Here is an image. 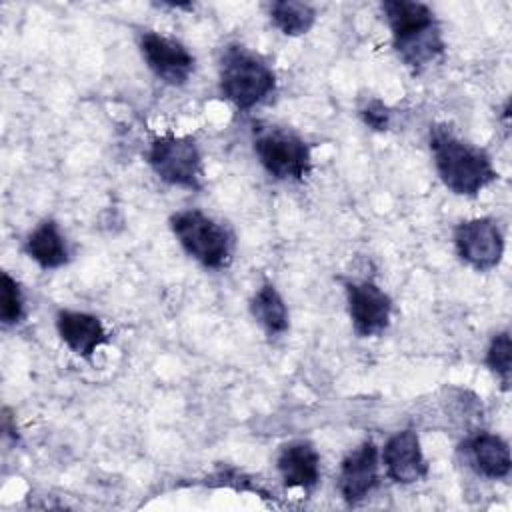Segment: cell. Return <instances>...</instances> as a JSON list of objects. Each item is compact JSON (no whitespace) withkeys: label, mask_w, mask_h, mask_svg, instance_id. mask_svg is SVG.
Listing matches in <instances>:
<instances>
[{"label":"cell","mask_w":512,"mask_h":512,"mask_svg":"<svg viewBox=\"0 0 512 512\" xmlns=\"http://www.w3.org/2000/svg\"><path fill=\"white\" fill-rule=\"evenodd\" d=\"M378 484V448L374 442H364L352 450L340 464L338 490L348 504L364 500Z\"/></svg>","instance_id":"cell-11"},{"label":"cell","mask_w":512,"mask_h":512,"mask_svg":"<svg viewBox=\"0 0 512 512\" xmlns=\"http://www.w3.org/2000/svg\"><path fill=\"white\" fill-rule=\"evenodd\" d=\"M56 330L62 342L80 358L90 360L94 352L108 340L102 320L88 312L60 310L56 314Z\"/></svg>","instance_id":"cell-12"},{"label":"cell","mask_w":512,"mask_h":512,"mask_svg":"<svg viewBox=\"0 0 512 512\" xmlns=\"http://www.w3.org/2000/svg\"><path fill=\"white\" fill-rule=\"evenodd\" d=\"M218 84L228 102L238 110H250L274 92L276 74L262 56L232 44L222 52Z\"/></svg>","instance_id":"cell-3"},{"label":"cell","mask_w":512,"mask_h":512,"mask_svg":"<svg viewBox=\"0 0 512 512\" xmlns=\"http://www.w3.org/2000/svg\"><path fill=\"white\" fill-rule=\"evenodd\" d=\"M24 252L44 270L60 268L68 262L66 240L54 220L40 222L26 238Z\"/></svg>","instance_id":"cell-14"},{"label":"cell","mask_w":512,"mask_h":512,"mask_svg":"<svg viewBox=\"0 0 512 512\" xmlns=\"http://www.w3.org/2000/svg\"><path fill=\"white\" fill-rule=\"evenodd\" d=\"M146 160L162 182L188 190L202 188V154L192 136H176L168 132L154 138L146 152Z\"/></svg>","instance_id":"cell-5"},{"label":"cell","mask_w":512,"mask_h":512,"mask_svg":"<svg viewBox=\"0 0 512 512\" xmlns=\"http://www.w3.org/2000/svg\"><path fill=\"white\" fill-rule=\"evenodd\" d=\"M382 462L388 478L398 484H414L428 474V462L414 430H400L390 436L382 450Z\"/></svg>","instance_id":"cell-10"},{"label":"cell","mask_w":512,"mask_h":512,"mask_svg":"<svg viewBox=\"0 0 512 512\" xmlns=\"http://www.w3.org/2000/svg\"><path fill=\"white\" fill-rule=\"evenodd\" d=\"M382 12L394 50L412 72H422L444 56L446 44L430 6L414 0H386Z\"/></svg>","instance_id":"cell-1"},{"label":"cell","mask_w":512,"mask_h":512,"mask_svg":"<svg viewBox=\"0 0 512 512\" xmlns=\"http://www.w3.org/2000/svg\"><path fill=\"white\" fill-rule=\"evenodd\" d=\"M250 312L254 320L270 334L278 336L288 330V308L280 296V292L272 284L260 286L252 300H250Z\"/></svg>","instance_id":"cell-16"},{"label":"cell","mask_w":512,"mask_h":512,"mask_svg":"<svg viewBox=\"0 0 512 512\" xmlns=\"http://www.w3.org/2000/svg\"><path fill=\"white\" fill-rule=\"evenodd\" d=\"M24 316V298L20 284L8 274L2 272V282H0V318L6 326L20 322Z\"/></svg>","instance_id":"cell-19"},{"label":"cell","mask_w":512,"mask_h":512,"mask_svg":"<svg viewBox=\"0 0 512 512\" xmlns=\"http://www.w3.org/2000/svg\"><path fill=\"white\" fill-rule=\"evenodd\" d=\"M474 468L486 478H506L510 474V448L498 434L480 432L468 442Z\"/></svg>","instance_id":"cell-15"},{"label":"cell","mask_w":512,"mask_h":512,"mask_svg":"<svg viewBox=\"0 0 512 512\" xmlns=\"http://www.w3.org/2000/svg\"><path fill=\"white\" fill-rule=\"evenodd\" d=\"M344 290L354 332L360 338L382 334L388 328L392 316L390 296L372 280L346 282Z\"/></svg>","instance_id":"cell-9"},{"label":"cell","mask_w":512,"mask_h":512,"mask_svg":"<svg viewBox=\"0 0 512 512\" xmlns=\"http://www.w3.org/2000/svg\"><path fill=\"white\" fill-rule=\"evenodd\" d=\"M278 472L288 488L310 490L320 480V456L310 442H290L278 454Z\"/></svg>","instance_id":"cell-13"},{"label":"cell","mask_w":512,"mask_h":512,"mask_svg":"<svg viewBox=\"0 0 512 512\" xmlns=\"http://www.w3.org/2000/svg\"><path fill=\"white\" fill-rule=\"evenodd\" d=\"M510 356H512V346H510V334L500 332L490 340V346L486 350V366L500 378L502 388L508 390L510 386Z\"/></svg>","instance_id":"cell-18"},{"label":"cell","mask_w":512,"mask_h":512,"mask_svg":"<svg viewBox=\"0 0 512 512\" xmlns=\"http://www.w3.org/2000/svg\"><path fill=\"white\" fill-rule=\"evenodd\" d=\"M430 152L444 186L458 196H476L498 178L486 150L462 140L446 124L430 128Z\"/></svg>","instance_id":"cell-2"},{"label":"cell","mask_w":512,"mask_h":512,"mask_svg":"<svg viewBox=\"0 0 512 512\" xmlns=\"http://www.w3.org/2000/svg\"><path fill=\"white\" fill-rule=\"evenodd\" d=\"M138 46L152 74L170 86H182L194 72V56L176 38L146 30L140 34Z\"/></svg>","instance_id":"cell-8"},{"label":"cell","mask_w":512,"mask_h":512,"mask_svg":"<svg viewBox=\"0 0 512 512\" xmlns=\"http://www.w3.org/2000/svg\"><path fill=\"white\" fill-rule=\"evenodd\" d=\"M360 116L364 120L366 126H370L372 130H386L390 126V120H392V112L390 108L380 102V100H370L362 110H360Z\"/></svg>","instance_id":"cell-20"},{"label":"cell","mask_w":512,"mask_h":512,"mask_svg":"<svg viewBox=\"0 0 512 512\" xmlns=\"http://www.w3.org/2000/svg\"><path fill=\"white\" fill-rule=\"evenodd\" d=\"M170 230L188 256L206 268H226L232 260V234L200 210L172 214Z\"/></svg>","instance_id":"cell-4"},{"label":"cell","mask_w":512,"mask_h":512,"mask_svg":"<svg viewBox=\"0 0 512 512\" xmlns=\"http://www.w3.org/2000/svg\"><path fill=\"white\" fill-rule=\"evenodd\" d=\"M254 154L276 180H302L312 168L310 146L294 132L268 126L254 132Z\"/></svg>","instance_id":"cell-6"},{"label":"cell","mask_w":512,"mask_h":512,"mask_svg":"<svg viewBox=\"0 0 512 512\" xmlns=\"http://www.w3.org/2000/svg\"><path fill=\"white\" fill-rule=\"evenodd\" d=\"M458 256L478 272L492 270L504 254V234L494 218H472L454 228Z\"/></svg>","instance_id":"cell-7"},{"label":"cell","mask_w":512,"mask_h":512,"mask_svg":"<svg viewBox=\"0 0 512 512\" xmlns=\"http://www.w3.org/2000/svg\"><path fill=\"white\" fill-rule=\"evenodd\" d=\"M270 18L274 26L286 36H302L316 22V10L298 0H278L270 6Z\"/></svg>","instance_id":"cell-17"}]
</instances>
